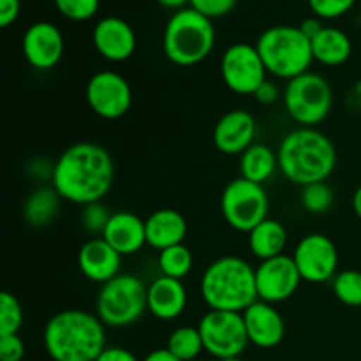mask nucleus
<instances>
[{
  "mask_svg": "<svg viewBox=\"0 0 361 361\" xmlns=\"http://www.w3.org/2000/svg\"><path fill=\"white\" fill-rule=\"evenodd\" d=\"M115 180V164L104 147L92 141L71 145L53 164L51 187L74 204L101 201Z\"/></svg>",
  "mask_w": 361,
  "mask_h": 361,
  "instance_id": "1",
  "label": "nucleus"
},
{
  "mask_svg": "<svg viewBox=\"0 0 361 361\" xmlns=\"http://www.w3.org/2000/svg\"><path fill=\"white\" fill-rule=\"evenodd\" d=\"M42 344L53 361H97L108 348L104 323L81 309L56 312L46 323Z\"/></svg>",
  "mask_w": 361,
  "mask_h": 361,
  "instance_id": "2",
  "label": "nucleus"
},
{
  "mask_svg": "<svg viewBox=\"0 0 361 361\" xmlns=\"http://www.w3.org/2000/svg\"><path fill=\"white\" fill-rule=\"evenodd\" d=\"M279 169L296 185L326 182L337 166V152L326 134L314 127H298L286 134L277 150Z\"/></svg>",
  "mask_w": 361,
  "mask_h": 361,
  "instance_id": "3",
  "label": "nucleus"
},
{
  "mask_svg": "<svg viewBox=\"0 0 361 361\" xmlns=\"http://www.w3.org/2000/svg\"><path fill=\"white\" fill-rule=\"evenodd\" d=\"M200 291L210 310L243 312L259 300L256 268L238 256L219 257L203 271Z\"/></svg>",
  "mask_w": 361,
  "mask_h": 361,
  "instance_id": "4",
  "label": "nucleus"
},
{
  "mask_svg": "<svg viewBox=\"0 0 361 361\" xmlns=\"http://www.w3.org/2000/svg\"><path fill=\"white\" fill-rule=\"evenodd\" d=\"M214 46V23L190 7L176 11L166 23L162 48L166 59L175 66H197L210 55Z\"/></svg>",
  "mask_w": 361,
  "mask_h": 361,
  "instance_id": "5",
  "label": "nucleus"
},
{
  "mask_svg": "<svg viewBox=\"0 0 361 361\" xmlns=\"http://www.w3.org/2000/svg\"><path fill=\"white\" fill-rule=\"evenodd\" d=\"M256 48L268 74L288 81L309 73L314 62L310 39L300 30V27L291 25L267 28L257 39Z\"/></svg>",
  "mask_w": 361,
  "mask_h": 361,
  "instance_id": "6",
  "label": "nucleus"
},
{
  "mask_svg": "<svg viewBox=\"0 0 361 361\" xmlns=\"http://www.w3.org/2000/svg\"><path fill=\"white\" fill-rule=\"evenodd\" d=\"M148 286L133 274H120L101 286L95 314L109 328H127L148 310Z\"/></svg>",
  "mask_w": 361,
  "mask_h": 361,
  "instance_id": "7",
  "label": "nucleus"
},
{
  "mask_svg": "<svg viewBox=\"0 0 361 361\" xmlns=\"http://www.w3.org/2000/svg\"><path fill=\"white\" fill-rule=\"evenodd\" d=\"M288 115L302 127L319 126L334 106V90L326 78L317 73H303L286 83L282 94Z\"/></svg>",
  "mask_w": 361,
  "mask_h": 361,
  "instance_id": "8",
  "label": "nucleus"
},
{
  "mask_svg": "<svg viewBox=\"0 0 361 361\" xmlns=\"http://www.w3.org/2000/svg\"><path fill=\"white\" fill-rule=\"evenodd\" d=\"M221 210L233 229L249 235L257 224L268 219L270 200L261 183L240 176L231 180L222 190Z\"/></svg>",
  "mask_w": 361,
  "mask_h": 361,
  "instance_id": "9",
  "label": "nucleus"
},
{
  "mask_svg": "<svg viewBox=\"0 0 361 361\" xmlns=\"http://www.w3.org/2000/svg\"><path fill=\"white\" fill-rule=\"evenodd\" d=\"M204 351L214 358H238L245 351L249 342L245 321L242 312L208 310L197 324Z\"/></svg>",
  "mask_w": 361,
  "mask_h": 361,
  "instance_id": "10",
  "label": "nucleus"
},
{
  "mask_svg": "<svg viewBox=\"0 0 361 361\" xmlns=\"http://www.w3.org/2000/svg\"><path fill=\"white\" fill-rule=\"evenodd\" d=\"M221 74L226 87L240 95H254L268 80V71L256 44L249 42H236L226 49L221 59Z\"/></svg>",
  "mask_w": 361,
  "mask_h": 361,
  "instance_id": "11",
  "label": "nucleus"
},
{
  "mask_svg": "<svg viewBox=\"0 0 361 361\" xmlns=\"http://www.w3.org/2000/svg\"><path fill=\"white\" fill-rule=\"evenodd\" d=\"M85 97L95 115L104 120H118L130 109L133 88L122 74L99 71L88 80Z\"/></svg>",
  "mask_w": 361,
  "mask_h": 361,
  "instance_id": "12",
  "label": "nucleus"
},
{
  "mask_svg": "<svg viewBox=\"0 0 361 361\" xmlns=\"http://www.w3.org/2000/svg\"><path fill=\"white\" fill-rule=\"evenodd\" d=\"M300 275L310 284H323L334 281L337 275L338 252L331 238L321 233L303 236L293 252Z\"/></svg>",
  "mask_w": 361,
  "mask_h": 361,
  "instance_id": "13",
  "label": "nucleus"
},
{
  "mask_svg": "<svg viewBox=\"0 0 361 361\" xmlns=\"http://www.w3.org/2000/svg\"><path fill=\"white\" fill-rule=\"evenodd\" d=\"M303 282L293 256L271 257V259L261 261L256 267V288L257 298L261 302L275 303L286 302L298 291L300 284Z\"/></svg>",
  "mask_w": 361,
  "mask_h": 361,
  "instance_id": "14",
  "label": "nucleus"
},
{
  "mask_svg": "<svg viewBox=\"0 0 361 361\" xmlns=\"http://www.w3.org/2000/svg\"><path fill=\"white\" fill-rule=\"evenodd\" d=\"M63 35L56 25L37 21L25 30L21 39V51L25 60L37 71H49L63 56Z\"/></svg>",
  "mask_w": 361,
  "mask_h": 361,
  "instance_id": "15",
  "label": "nucleus"
},
{
  "mask_svg": "<svg viewBox=\"0 0 361 361\" xmlns=\"http://www.w3.org/2000/svg\"><path fill=\"white\" fill-rule=\"evenodd\" d=\"M92 42L102 59L126 62L136 51V34L126 20L116 16L102 18L92 32Z\"/></svg>",
  "mask_w": 361,
  "mask_h": 361,
  "instance_id": "16",
  "label": "nucleus"
},
{
  "mask_svg": "<svg viewBox=\"0 0 361 361\" xmlns=\"http://www.w3.org/2000/svg\"><path fill=\"white\" fill-rule=\"evenodd\" d=\"M256 118L247 109H231L221 116L214 129V145L226 155H242L254 145Z\"/></svg>",
  "mask_w": 361,
  "mask_h": 361,
  "instance_id": "17",
  "label": "nucleus"
},
{
  "mask_svg": "<svg viewBox=\"0 0 361 361\" xmlns=\"http://www.w3.org/2000/svg\"><path fill=\"white\" fill-rule=\"evenodd\" d=\"M242 314L250 344L261 349H271L284 341V317L271 303L257 300Z\"/></svg>",
  "mask_w": 361,
  "mask_h": 361,
  "instance_id": "18",
  "label": "nucleus"
},
{
  "mask_svg": "<svg viewBox=\"0 0 361 361\" xmlns=\"http://www.w3.org/2000/svg\"><path fill=\"white\" fill-rule=\"evenodd\" d=\"M122 254L116 252L102 236L87 240L78 252V268L88 281L106 284L120 275Z\"/></svg>",
  "mask_w": 361,
  "mask_h": 361,
  "instance_id": "19",
  "label": "nucleus"
},
{
  "mask_svg": "<svg viewBox=\"0 0 361 361\" xmlns=\"http://www.w3.org/2000/svg\"><path fill=\"white\" fill-rule=\"evenodd\" d=\"M102 238L122 256H133L147 245L145 221L133 212H115L102 233Z\"/></svg>",
  "mask_w": 361,
  "mask_h": 361,
  "instance_id": "20",
  "label": "nucleus"
},
{
  "mask_svg": "<svg viewBox=\"0 0 361 361\" xmlns=\"http://www.w3.org/2000/svg\"><path fill=\"white\" fill-rule=\"evenodd\" d=\"M148 312L161 321H173L183 314L187 307V289L182 281L171 277L155 279L148 286Z\"/></svg>",
  "mask_w": 361,
  "mask_h": 361,
  "instance_id": "21",
  "label": "nucleus"
},
{
  "mask_svg": "<svg viewBox=\"0 0 361 361\" xmlns=\"http://www.w3.org/2000/svg\"><path fill=\"white\" fill-rule=\"evenodd\" d=\"M145 229H147V245L161 252L169 247L183 243L187 236V221L178 210L161 208L145 219Z\"/></svg>",
  "mask_w": 361,
  "mask_h": 361,
  "instance_id": "22",
  "label": "nucleus"
},
{
  "mask_svg": "<svg viewBox=\"0 0 361 361\" xmlns=\"http://www.w3.org/2000/svg\"><path fill=\"white\" fill-rule=\"evenodd\" d=\"M312 44L314 60L328 67L342 66L349 60L353 53L351 39L345 32L335 27H324L316 37L310 41Z\"/></svg>",
  "mask_w": 361,
  "mask_h": 361,
  "instance_id": "23",
  "label": "nucleus"
},
{
  "mask_svg": "<svg viewBox=\"0 0 361 361\" xmlns=\"http://www.w3.org/2000/svg\"><path fill=\"white\" fill-rule=\"evenodd\" d=\"M247 236L250 252L261 261L282 256L288 245V231L284 224L270 217L257 224Z\"/></svg>",
  "mask_w": 361,
  "mask_h": 361,
  "instance_id": "24",
  "label": "nucleus"
},
{
  "mask_svg": "<svg viewBox=\"0 0 361 361\" xmlns=\"http://www.w3.org/2000/svg\"><path fill=\"white\" fill-rule=\"evenodd\" d=\"M279 169L277 152L263 143H254L240 155V176L249 182L261 183L271 178Z\"/></svg>",
  "mask_w": 361,
  "mask_h": 361,
  "instance_id": "25",
  "label": "nucleus"
},
{
  "mask_svg": "<svg viewBox=\"0 0 361 361\" xmlns=\"http://www.w3.org/2000/svg\"><path fill=\"white\" fill-rule=\"evenodd\" d=\"M60 200L53 187H41L25 200L23 219L32 228H44L51 224L60 208Z\"/></svg>",
  "mask_w": 361,
  "mask_h": 361,
  "instance_id": "26",
  "label": "nucleus"
},
{
  "mask_svg": "<svg viewBox=\"0 0 361 361\" xmlns=\"http://www.w3.org/2000/svg\"><path fill=\"white\" fill-rule=\"evenodd\" d=\"M157 263L161 275L183 281L192 270L194 256L185 243H180V245H173L169 249L161 250Z\"/></svg>",
  "mask_w": 361,
  "mask_h": 361,
  "instance_id": "27",
  "label": "nucleus"
},
{
  "mask_svg": "<svg viewBox=\"0 0 361 361\" xmlns=\"http://www.w3.org/2000/svg\"><path fill=\"white\" fill-rule=\"evenodd\" d=\"M166 349L180 361H192L204 351V345L197 326H180L169 335Z\"/></svg>",
  "mask_w": 361,
  "mask_h": 361,
  "instance_id": "28",
  "label": "nucleus"
},
{
  "mask_svg": "<svg viewBox=\"0 0 361 361\" xmlns=\"http://www.w3.org/2000/svg\"><path fill=\"white\" fill-rule=\"evenodd\" d=\"M335 298L348 307H361V271H338L331 281Z\"/></svg>",
  "mask_w": 361,
  "mask_h": 361,
  "instance_id": "29",
  "label": "nucleus"
},
{
  "mask_svg": "<svg viewBox=\"0 0 361 361\" xmlns=\"http://www.w3.org/2000/svg\"><path fill=\"white\" fill-rule=\"evenodd\" d=\"M23 324V309L16 296L9 291L0 295V337L18 335Z\"/></svg>",
  "mask_w": 361,
  "mask_h": 361,
  "instance_id": "30",
  "label": "nucleus"
},
{
  "mask_svg": "<svg viewBox=\"0 0 361 361\" xmlns=\"http://www.w3.org/2000/svg\"><path fill=\"white\" fill-rule=\"evenodd\" d=\"M334 204V190L326 182H317L305 185L302 190V207L309 214L321 215Z\"/></svg>",
  "mask_w": 361,
  "mask_h": 361,
  "instance_id": "31",
  "label": "nucleus"
},
{
  "mask_svg": "<svg viewBox=\"0 0 361 361\" xmlns=\"http://www.w3.org/2000/svg\"><path fill=\"white\" fill-rule=\"evenodd\" d=\"M101 0H55V6L62 16L73 21H87L95 16Z\"/></svg>",
  "mask_w": 361,
  "mask_h": 361,
  "instance_id": "32",
  "label": "nucleus"
},
{
  "mask_svg": "<svg viewBox=\"0 0 361 361\" xmlns=\"http://www.w3.org/2000/svg\"><path fill=\"white\" fill-rule=\"evenodd\" d=\"M109 219H111V214H109L108 208H106L101 201L85 204L83 210H81V224H83V228L87 229L90 235L102 236Z\"/></svg>",
  "mask_w": 361,
  "mask_h": 361,
  "instance_id": "33",
  "label": "nucleus"
},
{
  "mask_svg": "<svg viewBox=\"0 0 361 361\" xmlns=\"http://www.w3.org/2000/svg\"><path fill=\"white\" fill-rule=\"evenodd\" d=\"M355 2L356 0H309L310 9L321 20H334V18L344 16L348 11L353 9Z\"/></svg>",
  "mask_w": 361,
  "mask_h": 361,
  "instance_id": "34",
  "label": "nucleus"
},
{
  "mask_svg": "<svg viewBox=\"0 0 361 361\" xmlns=\"http://www.w3.org/2000/svg\"><path fill=\"white\" fill-rule=\"evenodd\" d=\"M238 0H190V9L197 11L200 14L207 16L208 20L222 18L235 9Z\"/></svg>",
  "mask_w": 361,
  "mask_h": 361,
  "instance_id": "35",
  "label": "nucleus"
},
{
  "mask_svg": "<svg viewBox=\"0 0 361 361\" xmlns=\"http://www.w3.org/2000/svg\"><path fill=\"white\" fill-rule=\"evenodd\" d=\"M25 358V342L20 335L0 337V361H21Z\"/></svg>",
  "mask_w": 361,
  "mask_h": 361,
  "instance_id": "36",
  "label": "nucleus"
},
{
  "mask_svg": "<svg viewBox=\"0 0 361 361\" xmlns=\"http://www.w3.org/2000/svg\"><path fill=\"white\" fill-rule=\"evenodd\" d=\"M20 0H0V27H11L18 20V16H20Z\"/></svg>",
  "mask_w": 361,
  "mask_h": 361,
  "instance_id": "37",
  "label": "nucleus"
},
{
  "mask_svg": "<svg viewBox=\"0 0 361 361\" xmlns=\"http://www.w3.org/2000/svg\"><path fill=\"white\" fill-rule=\"evenodd\" d=\"M254 97H256V101L261 102V104H274V102H277L279 97H281V90H279V87L274 81L267 80L259 88H257Z\"/></svg>",
  "mask_w": 361,
  "mask_h": 361,
  "instance_id": "38",
  "label": "nucleus"
},
{
  "mask_svg": "<svg viewBox=\"0 0 361 361\" xmlns=\"http://www.w3.org/2000/svg\"><path fill=\"white\" fill-rule=\"evenodd\" d=\"M97 361H140L136 358L134 353H130L129 349L118 348V345H113V348H106L101 353Z\"/></svg>",
  "mask_w": 361,
  "mask_h": 361,
  "instance_id": "39",
  "label": "nucleus"
},
{
  "mask_svg": "<svg viewBox=\"0 0 361 361\" xmlns=\"http://www.w3.org/2000/svg\"><path fill=\"white\" fill-rule=\"evenodd\" d=\"M324 28V25L321 23V18H307V20H303V23L300 25V30L303 32V34L307 35V37L312 41L314 37H316L317 34H319L321 30Z\"/></svg>",
  "mask_w": 361,
  "mask_h": 361,
  "instance_id": "40",
  "label": "nucleus"
},
{
  "mask_svg": "<svg viewBox=\"0 0 361 361\" xmlns=\"http://www.w3.org/2000/svg\"><path fill=\"white\" fill-rule=\"evenodd\" d=\"M143 361H180L176 356H173L171 353L168 351V349H155V351L148 353L147 356H145Z\"/></svg>",
  "mask_w": 361,
  "mask_h": 361,
  "instance_id": "41",
  "label": "nucleus"
},
{
  "mask_svg": "<svg viewBox=\"0 0 361 361\" xmlns=\"http://www.w3.org/2000/svg\"><path fill=\"white\" fill-rule=\"evenodd\" d=\"M159 4H161L162 7H166V9H182L185 4H189L190 0H157Z\"/></svg>",
  "mask_w": 361,
  "mask_h": 361,
  "instance_id": "42",
  "label": "nucleus"
},
{
  "mask_svg": "<svg viewBox=\"0 0 361 361\" xmlns=\"http://www.w3.org/2000/svg\"><path fill=\"white\" fill-rule=\"evenodd\" d=\"M353 210H355V214L358 215V219L361 221V185L353 194Z\"/></svg>",
  "mask_w": 361,
  "mask_h": 361,
  "instance_id": "43",
  "label": "nucleus"
},
{
  "mask_svg": "<svg viewBox=\"0 0 361 361\" xmlns=\"http://www.w3.org/2000/svg\"><path fill=\"white\" fill-rule=\"evenodd\" d=\"M221 361H243V360L238 356V358H228V360H221Z\"/></svg>",
  "mask_w": 361,
  "mask_h": 361,
  "instance_id": "44",
  "label": "nucleus"
}]
</instances>
